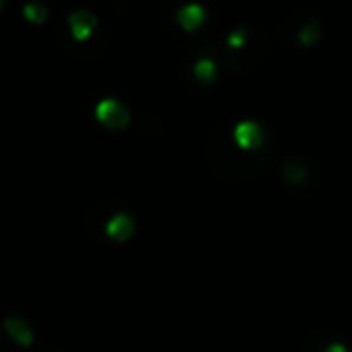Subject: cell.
<instances>
[{
	"label": "cell",
	"mask_w": 352,
	"mask_h": 352,
	"mask_svg": "<svg viewBox=\"0 0 352 352\" xmlns=\"http://www.w3.org/2000/svg\"><path fill=\"white\" fill-rule=\"evenodd\" d=\"M232 128L234 126L225 121L210 133L208 145H206L208 166L215 171V176L230 179V182L261 174V171L270 164V160H273V152H275L273 145L263 142V145L256 147V150H244V147L236 145Z\"/></svg>",
	"instance_id": "cell-1"
},
{
	"label": "cell",
	"mask_w": 352,
	"mask_h": 352,
	"mask_svg": "<svg viewBox=\"0 0 352 352\" xmlns=\"http://www.w3.org/2000/svg\"><path fill=\"white\" fill-rule=\"evenodd\" d=\"M232 133H234L236 145L244 147V150H256V147H261L265 142L263 126H261L258 121H251V118L236 121L234 128H232Z\"/></svg>",
	"instance_id": "cell-4"
},
{
	"label": "cell",
	"mask_w": 352,
	"mask_h": 352,
	"mask_svg": "<svg viewBox=\"0 0 352 352\" xmlns=\"http://www.w3.org/2000/svg\"><path fill=\"white\" fill-rule=\"evenodd\" d=\"M68 22H70V32H73V36H75V39H80V41H87L89 34L94 32V27H97V17H94L89 10L70 12Z\"/></svg>",
	"instance_id": "cell-6"
},
{
	"label": "cell",
	"mask_w": 352,
	"mask_h": 352,
	"mask_svg": "<svg viewBox=\"0 0 352 352\" xmlns=\"http://www.w3.org/2000/svg\"><path fill=\"white\" fill-rule=\"evenodd\" d=\"M133 230H135V222H133V217L128 212H113V217L107 222V234L116 241L128 239L133 234Z\"/></svg>",
	"instance_id": "cell-7"
},
{
	"label": "cell",
	"mask_w": 352,
	"mask_h": 352,
	"mask_svg": "<svg viewBox=\"0 0 352 352\" xmlns=\"http://www.w3.org/2000/svg\"><path fill=\"white\" fill-rule=\"evenodd\" d=\"M321 36V22L316 17H309V20H302L297 27V39L302 44H314V41Z\"/></svg>",
	"instance_id": "cell-10"
},
{
	"label": "cell",
	"mask_w": 352,
	"mask_h": 352,
	"mask_svg": "<svg viewBox=\"0 0 352 352\" xmlns=\"http://www.w3.org/2000/svg\"><path fill=\"white\" fill-rule=\"evenodd\" d=\"M321 352H347V347L342 342H328L326 347H321Z\"/></svg>",
	"instance_id": "cell-13"
},
{
	"label": "cell",
	"mask_w": 352,
	"mask_h": 352,
	"mask_svg": "<svg viewBox=\"0 0 352 352\" xmlns=\"http://www.w3.org/2000/svg\"><path fill=\"white\" fill-rule=\"evenodd\" d=\"M203 20H206V8L201 3H186V6H182L176 10V22L184 30H196Z\"/></svg>",
	"instance_id": "cell-8"
},
{
	"label": "cell",
	"mask_w": 352,
	"mask_h": 352,
	"mask_svg": "<svg viewBox=\"0 0 352 352\" xmlns=\"http://www.w3.org/2000/svg\"><path fill=\"white\" fill-rule=\"evenodd\" d=\"M215 70H217L215 60L206 58V56H203V58H198L196 63H193V75H196L198 80H206V82L215 78Z\"/></svg>",
	"instance_id": "cell-11"
},
{
	"label": "cell",
	"mask_w": 352,
	"mask_h": 352,
	"mask_svg": "<svg viewBox=\"0 0 352 352\" xmlns=\"http://www.w3.org/2000/svg\"><path fill=\"white\" fill-rule=\"evenodd\" d=\"M309 176V169H307V162L297 155H289L285 157L283 162V179L287 184H302L304 179Z\"/></svg>",
	"instance_id": "cell-9"
},
{
	"label": "cell",
	"mask_w": 352,
	"mask_h": 352,
	"mask_svg": "<svg viewBox=\"0 0 352 352\" xmlns=\"http://www.w3.org/2000/svg\"><path fill=\"white\" fill-rule=\"evenodd\" d=\"M268 51H270L268 34L258 25H249V36L244 39V44L236 46V49H227V65L236 75L251 73V70H256L268 58Z\"/></svg>",
	"instance_id": "cell-2"
},
{
	"label": "cell",
	"mask_w": 352,
	"mask_h": 352,
	"mask_svg": "<svg viewBox=\"0 0 352 352\" xmlns=\"http://www.w3.org/2000/svg\"><path fill=\"white\" fill-rule=\"evenodd\" d=\"M94 113H97V118L104 123V126L113 128V131L126 128L128 123H131V113H128V109L123 107V102H118V99H113V97L99 99L97 107H94Z\"/></svg>",
	"instance_id": "cell-3"
},
{
	"label": "cell",
	"mask_w": 352,
	"mask_h": 352,
	"mask_svg": "<svg viewBox=\"0 0 352 352\" xmlns=\"http://www.w3.org/2000/svg\"><path fill=\"white\" fill-rule=\"evenodd\" d=\"M3 331L22 347H30L32 342H34V328H32L20 314H8V316H3Z\"/></svg>",
	"instance_id": "cell-5"
},
{
	"label": "cell",
	"mask_w": 352,
	"mask_h": 352,
	"mask_svg": "<svg viewBox=\"0 0 352 352\" xmlns=\"http://www.w3.org/2000/svg\"><path fill=\"white\" fill-rule=\"evenodd\" d=\"M25 15L34 22H41V20H46V15H49V8H46L44 3H39V0H36V3L32 0V3L25 6Z\"/></svg>",
	"instance_id": "cell-12"
}]
</instances>
